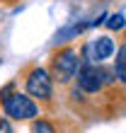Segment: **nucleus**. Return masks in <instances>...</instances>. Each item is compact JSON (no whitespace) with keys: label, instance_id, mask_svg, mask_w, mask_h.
I'll return each mask as SVG.
<instances>
[{"label":"nucleus","instance_id":"20e7f679","mask_svg":"<svg viewBox=\"0 0 126 133\" xmlns=\"http://www.w3.org/2000/svg\"><path fill=\"white\" fill-rule=\"evenodd\" d=\"M116 51V44L109 34H99L95 36L92 41L83 44L80 49V61L83 63H104L107 58H112Z\"/></svg>","mask_w":126,"mask_h":133},{"label":"nucleus","instance_id":"0eeeda50","mask_svg":"<svg viewBox=\"0 0 126 133\" xmlns=\"http://www.w3.org/2000/svg\"><path fill=\"white\" fill-rule=\"evenodd\" d=\"M32 133H61L58 123L53 119H44V116H36L32 121Z\"/></svg>","mask_w":126,"mask_h":133},{"label":"nucleus","instance_id":"6e6552de","mask_svg":"<svg viewBox=\"0 0 126 133\" xmlns=\"http://www.w3.org/2000/svg\"><path fill=\"white\" fill-rule=\"evenodd\" d=\"M107 27L112 29V32H121V29H124V12H114V15H109Z\"/></svg>","mask_w":126,"mask_h":133},{"label":"nucleus","instance_id":"f03ea898","mask_svg":"<svg viewBox=\"0 0 126 133\" xmlns=\"http://www.w3.org/2000/svg\"><path fill=\"white\" fill-rule=\"evenodd\" d=\"M17 82H10L0 90V109L7 121H34L41 116V107L24 92H17Z\"/></svg>","mask_w":126,"mask_h":133},{"label":"nucleus","instance_id":"f257e3e1","mask_svg":"<svg viewBox=\"0 0 126 133\" xmlns=\"http://www.w3.org/2000/svg\"><path fill=\"white\" fill-rule=\"evenodd\" d=\"M22 82H24V95H29L39 107L53 109L56 104V85H53L49 70L39 63H29L22 70Z\"/></svg>","mask_w":126,"mask_h":133},{"label":"nucleus","instance_id":"1a4fd4ad","mask_svg":"<svg viewBox=\"0 0 126 133\" xmlns=\"http://www.w3.org/2000/svg\"><path fill=\"white\" fill-rule=\"evenodd\" d=\"M0 133H15V128H12V123L5 119V116H0Z\"/></svg>","mask_w":126,"mask_h":133},{"label":"nucleus","instance_id":"39448f33","mask_svg":"<svg viewBox=\"0 0 126 133\" xmlns=\"http://www.w3.org/2000/svg\"><path fill=\"white\" fill-rule=\"evenodd\" d=\"M87 27H90V24H85V22H75V24H70V27H66V29H61V32L56 34V46H58V44H61V46H63V44H70L73 39L80 36Z\"/></svg>","mask_w":126,"mask_h":133},{"label":"nucleus","instance_id":"9d476101","mask_svg":"<svg viewBox=\"0 0 126 133\" xmlns=\"http://www.w3.org/2000/svg\"><path fill=\"white\" fill-rule=\"evenodd\" d=\"M3 3H17V0H3Z\"/></svg>","mask_w":126,"mask_h":133},{"label":"nucleus","instance_id":"7ed1b4c3","mask_svg":"<svg viewBox=\"0 0 126 133\" xmlns=\"http://www.w3.org/2000/svg\"><path fill=\"white\" fill-rule=\"evenodd\" d=\"M80 49H78L75 44H63L58 46L56 51L51 53L49 58V75L53 85H58V87H68L70 82L75 80V73L78 68H80Z\"/></svg>","mask_w":126,"mask_h":133},{"label":"nucleus","instance_id":"423d86ee","mask_svg":"<svg viewBox=\"0 0 126 133\" xmlns=\"http://www.w3.org/2000/svg\"><path fill=\"white\" fill-rule=\"evenodd\" d=\"M114 77H116V82L124 85L126 82V46L121 44L119 46V51H116V58H114Z\"/></svg>","mask_w":126,"mask_h":133}]
</instances>
